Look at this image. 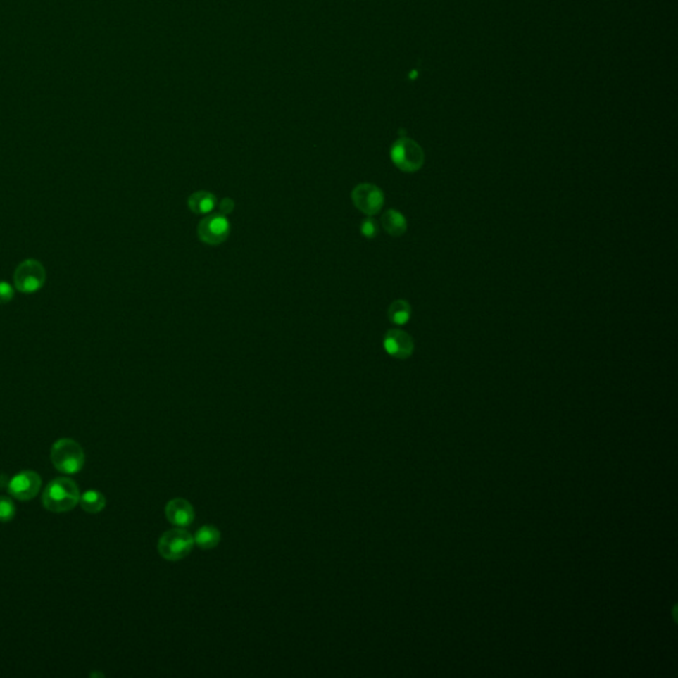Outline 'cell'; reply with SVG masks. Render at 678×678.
Instances as JSON below:
<instances>
[{"instance_id":"18","label":"cell","mask_w":678,"mask_h":678,"mask_svg":"<svg viewBox=\"0 0 678 678\" xmlns=\"http://www.w3.org/2000/svg\"><path fill=\"white\" fill-rule=\"evenodd\" d=\"M15 297V288L7 281H0V305L11 302Z\"/></svg>"},{"instance_id":"9","label":"cell","mask_w":678,"mask_h":678,"mask_svg":"<svg viewBox=\"0 0 678 678\" xmlns=\"http://www.w3.org/2000/svg\"><path fill=\"white\" fill-rule=\"evenodd\" d=\"M383 346L386 353L396 359H407L415 350L413 338L410 334L399 329H392L386 333Z\"/></svg>"},{"instance_id":"17","label":"cell","mask_w":678,"mask_h":678,"mask_svg":"<svg viewBox=\"0 0 678 678\" xmlns=\"http://www.w3.org/2000/svg\"><path fill=\"white\" fill-rule=\"evenodd\" d=\"M360 234L366 239H374L379 234L378 222L372 216L366 218L360 224Z\"/></svg>"},{"instance_id":"2","label":"cell","mask_w":678,"mask_h":678,"mask_svg":"<svg viewBox=\"0 0 678 678\" xmlns=\"http://www.w3.org/2000/svg\"><path fill=\"white\" fill-rule=\"evenodd\" d=\"M51 461L58 472L75 475L84 467L85 452L77 441L72 439H60L52 445Z\"/></svg>"},{"instance_id":"11","label":"cell","mask_w":678,"mask_h":678,"mask_svg":"<svg viewBox=\"0 0 678 678\" xmlns=\"http://www.w3.org/2000/svg\"><path fill=\"white\" fill-rule=\"evenodd\" d=\"M187 204H189V208L196 215H208L211 213L216 204H218V199L216 196L212 194V192H208V191H196L194 194L189 195V201H187Z\"/></svg>"},{"instance_id":"16","label":"cell","mask_w":678,"mask_h":678,"mask_svg":"<svg viewBox=\"0 0 678 678\" xmlns=\"http://www.w3.org/2000/svg\"><path fill=\"white\" fill-rule=\"evenodd\" d=\"M16 514V508L11 498L0 497V522H10Z\"/></svg>"},{"instance_id":"1","label":"cell","mask_w":678,"mask_h":678,"mask_svg":"<svg viewBox=\"0 0 678 678\" xmlns=\"http://www.w3.org/2000/svg\"><path fill=\"white\" fill-rule=\"evenodd\" d=\"M80 496L78 485L72 478H55L43 491V506L48 512H70L80 502Z\"/></svg>"},{"instance_id":"15","label":"cell","mask_w":678,"mask_h":678,"mask_svg":"<svg viewBox=\"0 0 678 678\" xmlns=\"http://www.w3.org/2000/svg\"><path fill=\"white\" fill-rule=\"evenodd\" d=\"M78 503L81 505V508L85 512L96 514V513L103 510V508L106 505V498L102 493L97 491V490H88V491H85L84 494L80 496Z\"/></svg>"},{"instance_id":"6","label":"cell","mask_w":678,"mask_h":678,"mask_svg":"<svg viewBox=\"0 0 678 678\" xmlns=\"http://www.w3.org/2000/svg\"><path fill=\"white\" fill-rule=\"evenodd\" d=\"M351 201L359 211L368 216H374L379 213L384 206V194L375 184L362 183L353 189Z\"/></svg>"},{"instance_id":"19","label":"cell","mask_w":678,"mask_h":678,"mask_svg":"<svg viewBox=\"0 0 678 678\" xmlns=\"http://www.w3.org/2000/svg\"><path fill=\"white\" fill-rule=\"evenodd\" d=\"M234 201H232L231 198H224V199L219 201V213L222 215V216L230 215L231 212L234 211Z\"/></svg>"},{"instance_id":"14","label":"cell","mask_w":678,"mask_h":678,"mask_svg":"<svg viewBox=\"0 0 678 678\" xmlns=\"http://www.w3.org/2000/svg\"><path fill=\"white\" fill-rule=\"evenodd\" d=\"M411 305L408 301L396 300L389 305L387 315H389V322L398 326H403L411 320Z\"/></svg>"},{"instance_id":"10","label":"cell","mask_w":678,"mask_h":678,"mask_svg":"<svg viewBox=\"0 0 678 678\" xmlns=\"http://www.w3.org/2000/svg\"><path fill=\"white\" fill-rule=\"evenodd\" d=\"M167 520L178 527H187L194 522L195 512L192 505L184 498H174L166 505Z\"/></svg>"},{"instance_id":"7","label":"cell","mask_w":678,"mask_h":678,"mask_svg":"<svg viewBox=\"0 0 678 678\" xmlns=\"http://www.w3.org/2000/svg\"><path fill=\"white\" fill-rule=\"evenodd\" d=\"M231 232V224L220 213L201 219L198 225V236L203 243L219 245L224 243Z\"/></svg>"},{"instance_id":"8","label":"cell","mask_w":678,"mask_h":678,"mask_svg":"<svg viewBox=\"0 0 678 678\" xmlns=\"http://www.w3.org/2000/svg\"><path fill=\"white\" fill-rule=\"evenodd\" d=\"M40 489L42 478L34 470H24L15 475L8 484V491L16 500H34Z\"/></svg>"},{"instance_id":"3","label":"cell","mask_w":678,"mask_h":678,"mask_svg":"<svg viewBox=\"0 0 678 678\" xmlns=\"http://www.w3.org/2000/svg\"><path fill=\"white\" fill-rule=\"evenodd\" d=\"M394 165L404 172H416L422 168L425 161L422 146L410 138L398 139L389 151Z\"/></svg>"},{"instance_id":"4","label":"cell","mask_w":678,"mask_h":678,"mask_svg":"<svg viewBox=\"0 0 678 678\" xmlns=\"http://www.w3.org/2000/svg\"><path fill=\"white\" fill-rule=\"evenodd\" d=\"M46 281V272L40 261L34 258L24 260L16 268L13 275L15 288L24 294H34L43 289Z\"/></svg>"},{"instance_id":"5","label":"cell","mask_w":678,"mask_h":678,"mask_svg":"<svg viewBox=\"0 0 678 678\" xmlns=\"http://www.w3.org/2000/svg\"><path fill=\"white\" fill-rule=\"evenodd\" d=\"M195 545L194 536L183 529H172L163 534L159 539V554L167 560H179L189 555Z\"/></svg>"},{"instance_id":"12","label":"cell","mask_w":678,"mask_h":678,"mask_svg":"<svg viewBox=\"0 0 678 678\" xmlns=\"http://www.w3.org/2000/svg\"><path fill=\"white\" fill-rule=\"evenodd\" d=\"M383 230L392 237H401L407 232V220L401 212L387 210L382 216Z\"/></svg>"},{"instance_id":"13","label":"cell","mask_w":678,"mask_h":678,"mask_svg":"<svg viewBox=\"0 0 678 678\" xmlns=\"http://www.w3.org/2000/svg\"><path fill=\"white\" fill-rule=\"evenodd\" d=\"M220 536L222 535H220L219 529H216L215 526H211V525H206V526H201V529L196 532L195 536H194V542L201 548L210 550V548H213V547L219 545Z\"/></svg>"}]
</instances>
